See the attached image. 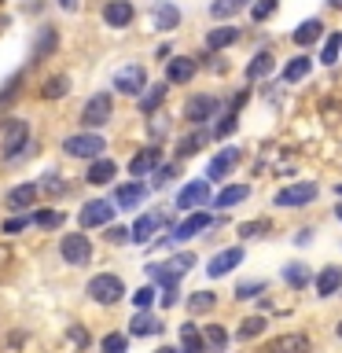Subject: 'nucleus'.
I'll list each match as a JSON object with an SVG mask.
<instances>
[{
    "label": "nucleus",
    "mask_w": 342,
    "mask_h": 353,
    "mask_svg": "<svg viewBox=\"0 0 342 353\" xmlns=\"http://www.w3.org/2000/svg\"><path fill=\"white\" fill-rule=\"evenodd\" d=\"M103 22H107V26H114V30H125L132 22V4H129V0H107V4H103Z\"/></svg>",
    "instance_id": "nucleus-15"
},
{
    "label": "nucleus",
    "mask_w": 342,
    "mask_h": 353,
    "mask_svg": "<svg viewBox=\"0 0 342 353\" xmlns=\"http://www.w3.org/2000/svg\"><path fill=\"white\" fill-rule=\"evenodd\" d=\"M114 88L121 96H140L143 88H148V74H143V66H121V70L114 74Z\"/></svg>",
    "instance_id": "nucleus-5"
},
{
    "label": "nucleus",
    "mask_w": 342,
    "mask_h": 353,
    "mask_svg": "<svg viewBox=\"0 0 342 353\" xmlns=\"http://www.w3.org/2000/svg\"><path fill=\"white\" fill-rule=\"evenodd\" d=\"M110 217H114V206L103 203V199H92V203L81 206V225L85 228H103V225H110Z\"/></svg>",
    "instance_id": "nucleus-10"
},
{
    "label": "nucleus",
    "mask_w": 342,
    "mask_h": 353,
    "mask_svg": "<svg viewBox=\"0 0 342 353\" xmlns=\"http://www.w3.org/2000/svg\"><path fill=\"white\" fill-rule=\"evenodd\" d=\"M52 48H55V30L48 26V30H41V41H37V48H33V55L44 59V55H52Z\"/></svg>",
    "instance_id": "nucleus-43"
},
{
    "label": "nucleus",
    "mask_w": 342,
    "mask_h": 353,
    "mask_svg": "<svg viewBox=\"0 0 342 353\" xmlns=\"http://www.w3.org/2000/svg\"><path fill=\"white\" fill-rule=\"evenodd\" d=\"M247 195H250V188H247V184H228L225 192H217L214 206H221V210H228V206H239Z\"/></svg>",
    "instance_id": "nucleus-25"
},
{
    "label": "nucleus",
    "mask_w": 342,
    "mask_h": 353,
    "mask_svg": "<svg viewBox=\"0 0 342 353\" xmlns=\"http://www.w3.org/2000/svg\"><path fill=\"white\" fill-rule=\"evenodd\" d=\"M81 121H85L88 129L107 125V121H110V96H107V92H96V96L81 107Z\"/></svg>",
    "instance_id": "nucleus-6"
},
{
    "label": "nucleus",
    "mask_w": 342,
    "mask_h": 353,
    "mask_svg": "<svg viewBox=\"0 0 342 353\" xmlns=\"http://www.w3.org/2000/svg\"><path fill=\"white\" fill-rule=\"evenodd\" d=\"M143 195H148V192H143V184L132 181V184H121L118 192H114V203H118V206H137Z\"/></svg>",
    "instance_id": "nucleus-29"
},
{
    "label": "nucleus",
    "mask_w": 342,
    "mask_h": 353,
    "mask_svg": "<svg viewBox=\"0 0 342 353\" xmlns=\"http://www.w3.org/2000/svg\"><path fill=\"white\" fill-rule=\"evenodd\" d=\"M192 265H195V254H177V258L162 261V265H148V276L154 283H162V287H173Z\"/></svg>",
    "instance_id": "nucleus-1"
},
{
    "label": "nucleus",
    "mask_w": 342,
    "mask_h": 353,
    "mask_svg": "<svg viewBox=\"0 0 342 353\" xmlns=\"http://www.w3.org/2000/svg\"><path fill=\"white\" fill-rule=\"evenodd\" d=\"M320 33H324L320 19H309V22H302V26L294 30V44H302V48H305V44H313V41L320 37Z\"/></svg>",
    "instance_id": "nucleus-32"
},
{
    "label": "nucleus",
    "mask_w": 342,
    "mask_h": 353,
    "mask_svg": "<svg viewBox=\"0 0 342 353\" xmlns=\"http://www.w3.org/2000/svg\"><path fill=\"white\" fill-rule=\"evenodd\" d=\"M339 52H342V37H339V33H331V37L324 41V55H320V63L335 66L339 63Z\"/></svg>",
    "instance_id": "nucleus-39"
},
{
    "label": "nucleus",
    "mask_w": 342,
    "mask_h": 353,
    "mask_svg": "<svg viewBox=\"0 0 342 353\" xmlns=\"http://www.w3.org/2000/svg\"><path fill=\"white\" fill-rule=\"evenodd\" d=\"M214 302H217V294H210V291H195L192 294V313H206V309H214Z\"/></svg>",
    "instance_id": "nucleus-42"
},
{
    "label": "nucleus",
    "mask_w": 342,
    "mask_h": 353,
    "mask_svg": "<svg viewBox=\"0 0 342 353\" xmlns=\"http://www.w3.org/2000/svg\"><path fill=\"white\" fill-rule=\"evenodd\" d=\"M26 225H30V217H15V221H8V225H4V236H15V232H22Z\"/></svg>",
    "instance_id": "nucleus-51"
},
{
    "label": "nucleus",
    "mask_w": 342,
    "mask_h": 353,
    "mask_svg": "<svg viewBox=\"0 0 342 353\" xmlns=\"http://www.w3.org/2000/svg\"><path fill=\"white\" fill-rule=\"evenodd\" d=\"M339 339H342V324H339Z\"/></svg>",
    "instance_id": "nucleus-59"
},
{
    "label": "nucleus",
    "mask_w": 342,
    "mask_h": 353,
    "mask_svg": "<svg viewBox=\"0 0 342 353\" xmlns=\"http://www.w3.org/2000/svg\"><path fill=\"white\" fill-rule=\"evenodd\" d=\"M154 353H181V350H173V346H159Z\"/></svg>",
    "instance_id": "nucleus-56"
},
{
    "label": "nucleus",
    "mask_w": 342,
    "mask_h": 353,
    "mask_svg": "<svg viewBox=\"0 0 342 353\" xmlns=\"http://www.w3.org/2000/svg\"><path fill=\"white\" fill-rule=\"evenodd\" d=\"M59 254H63L66 265H88V258H92V243H88V236L66 232V236L59 239Z\"/></svg>",
    "instance_id": "nucleus-4"
},
{
    "label": "nucleus",
    "mask_w": 342,
    "mask_h": 353,
    "mask_svg": "<svg viewBox=\"0 0 342 353\" xmlns=\"http://www.w3.org/2000/svg\"><path fill=\"white\" fill-rule=\"evenodd\" d=\"M335 217H339V221H342V203H339V206H335Z\"/></svg>",
    "instance_id": "nucleus-57"
},
{
    "label": "nucleus",
    "mask_w": 342,
    "mask_h": 353,
    "mask_svg": "<svg viewBox=\"0 0 342 353\" xmlns=\"http://www.w3.org/2000/svg\"><path fill=\"white\" fill-rule=\"evenodd\" d=\"M159 162H162V151L159 148H143L137 159L129 162V173L132 176H151L154 170H159Z\"/></svg>",
    "instance_id": "nucleus-17"
},
{
    "label": "nucleus",
    "mask_w": 342,
    "mask_h": 353,
    "mask_svg": "<svg viewBox=\"0 0 342 353\" xmlns=\"http://www.w3.org/2000/svg\"><path fill=\"white\" fill-rule=\"evenodd\" d=\"M339 195H342V184H339Z\"/></svg>",
    "instance_id": "nucleus-60"
},
{
    "label": "nucleus",
    "mask_w": 342,
    "mask_h": 353,
    "mask_svg": "<svg viewBox=\"0 0 342 353\" xmlns=\"http://www.w3.org/2000/svg\"><path fill=\"white\" fill-rule=\"evenodd\" d=\"M283 280L291 283V287H305L309 280H313V272H309L305 265H287V269H283Z\"/></svg>",
    "instance_id": "nucleus-36"
},
{
    "label": "nucleus",
    "mask_w": 342,
    "mask_h": 353,
    "mask_svg": "<svg viewBox=\"0 0 342 353\" xmlns=\"http://www.w3.org/2000/svg\"><path fill=\"white\" fill-rule=\"evenodd\" d=\"M210 225H214V217H210V214H192V217H184L181 225L173 228V236H170V239H177V243H184V239H192V236H199V232H206Z\"/></svg>",
    "instance_id": "nucleus-16"
},
{
    "label": "nucleus",
    "mask_w": 342,
    "mask_h": 353,
    "mask_svg": "<svg viewBox=\"0 0 342 353\" xmlns=\"http://www.w3.org/2000/svg\"><path fill=\"white\" fill-rule=\"evenodd\" d=\"M313 199H316V184H291V188H283V192H276L272 203L283 206V210H294V206L313 203Z\"/></svg>",
    "instance_id": "nucleus-8"
},
{
    "label": "nucleus",
    "mask_w": 342,
    "mask_h": 353,
    "mask_svg": "<svg viewBox=\"0 0 342 353\" xmlns=\"http://www.w3.org/2000/svg\"><path fill=\"white\" fill-rule=\"evenodd\" d=\"M195 70L199 66H195L192 55H177V59H170V74L165 77H170V85H188L195 77Z\"/></svg>",
    "instance_id": "nucleus-19"
},
{
    "label": "nucleus",
    "mask_w": 342,
    "mask_h": 353,
    "mask_svg": "<svg viewBox=\"0 0 342 353\" xmlns=\"http://www.w3.org/2000/svg\"><path fill=\"white\" fill-rule=\"evenodd\" d=\"M26 148H30V125H26V121H11L8 132H4V148H0V151H4V159H19Z\"/></svg>",
    "instance_id": "nucleus-7"
},
{
    "label": "nucleus",
    "mask_w": 342,
    "mask_h": 353,
    "mask_svg": "<svg viewBox=\"0 0 342 353\" xmlns=\"http://www.w3.org/2000/svg\"><path fill=\"white\" fill-rule=\"evenodd\" d=\"M159 225H162V217H159V214H143L137 225L129 228V239H132V243H148V239H151V232L159 228Z\"/></svg>",
    "instance_id": "nucleus-24"
},
{
    "label": "nucleus",
    "mask_w": 342,
    "mask_h": 353,
    "mask_svg": "<svg viewBox=\"0 0 342 353\" xmlns=\"http://www.w3.org/2000/svg\"><path fill=\"white\" fill-rule=\"evenodd\" d=\"M261 353H309V335H298V331H291V335H276L272 342H265Z\"/></svg>",
    "instance_id": "nucleus-11"
},
{
    "label": "nucleus",
    "mask_w": 342,
    "mask_h": 353,
    "mask_svg": "<svg viewBox=\"0 0 342 353\" xmlns=\"http://www.w3.org/2000/svg\"><path fill=\"white\" fill-rule=\"evenodd\" d=\"M309 70H313V59H309V55L302 52L298 59H291V63H287L283 77H287V81H302V77H309Z\"/></svg>",
    "instance_id": "nucleus-30"
},
{
    "label": "nucleus",
    "mask_w": 342,
    "mask_h": 353,
    "mask_svg": "<svg viewBox=\"0 0 342 353\" xmlns=\"http://www.w3.org/2000/svg\"><path fill=\"white\" fill-rule=\"evenodd\" d=\"M114 173H118V165L110 162V159H92V165H88V173H85V181H88V184H110V181H114Z\"/></svg>",
    "instance_id": "nucleus-22"
},
{
    "label": "nucleus",
    "mask_w": 342,
    "mask_h": 353,
    "mask_svg": "<svg viewBox=\"0 0 342 353\" xmlns=\"http://www.w3.org/2000/svg\"><path fill=\"white\" fill-rule=\"evenodd\" d=\"M236 125H239V121H236V114H225V121H221V125L214 129V137H228V132L236 129Z\"/></svg>",
    "instance_id": "nucleus-49"
},
{
    "label": "nucleus",
    "mask_w": 342,
    "mask_h": 353,
    "mask_svg": "<svg viewBox=\"0 0 342 353\" xmlns=\"http://www.w3.org/2000/svg\"><path fill=\"white\" fill-rule=\"evenodd\" d=\"M210 140H214V132H210V129H199V132H192V137H184V140H181L177 154H181V159H188V154H195V151L203 148V143H210Z\"/></svg>",
    "instance_id": "nucleus-28"
},
{
    "label": "nucleus",
    "mask_w": 342,
    "mask_h": 353,
    "mask_svg": "<svg viewBox=\"0 0 342 353\" xmlns=\"http://www.w3.org/2000/svg\"><path fill=\"white\" fill-rule=\"evenodd\" d=\"M37 192H41L37 184H19V188H11V192H8V206H11V210H26V206L37 203Z\"/></svg>",
    "instance_id": "nucleus-23"
},
{
    "label": "nucleus",
    "mask_w": 342,
    "mask_h": 353,
    "mask_svg": "<svg viewBox=\"0 0 342 353\" xmlns=\"http://www.w3.org/2000/svg\"><path fill=\"white\" fill-rule=\"evenodd\" d=\"M66 92H70V77H66V74H55V77L44 81V99H59Z\"/></svg>",
    "instance_id": "nucleus-34"
},
{
    "label": "nucleus",
    "mask_w": 342,
    "mask_h": 353,
    "mask_svg": "<svg viewBox=\"0 0 342 353\" xmlns=\"http://www.w3.org/2000/svg\"><path fill=\"white\" fill-rule=\"evenodd\" d=\"M217 96H192V99H188V103H184V118L188 121H195V125H203V121H210V118H214L217 114Z\"/></svg>",
    "instance_id": "nucleus-9"
},
{
    "label": "nucleus",
    "mask_w": 342,
    "mask_h": 353,
    "mask_svg": "<svg viewBox=\"0 0 342 353\" xmlns=\"http://www.w3.org/2000/svg\"><path fill=\"white\" fill-rule=\"evenodd\" d=\"M247 4H250V0H214V4H210V15H214V19H228V15H236V11H243Z\"/></svg>",
    "instance_id": "nucleus-33"
},
{
    "label": "nucleus",
    "mask_w": 342,
    "mask_h": 353,
    "mask_svg": "<svg viewBox=\"0 0 342 353\" xmlns=\"http://www.w3.org/2000/svg\"><path fill=\"white\" fill-rule=\"evenodd\" d=\"M44 192H52V195H63V192H66V181H59L55 173H48V176H44Z\"/></svg>",
    "instance_id": "nucleus-47"
},
{
    "label": "nucleus",
    "mask_w": 342,
    "mask_h": 353,
    "mask_svg": "<svg viewBox=\"0 0 342 353\" xmlns=\"http://www.w3.org/2000/svg\"><path fill=\"white\" fill-rule=\"evenodd\" d=\"M265 291V280H250V283H239L236 287V298L243 302V298H254V294H261Z\"/></svg>",
    "instance_id": "nucleus-46"
},
{
    "label": "nucleus",
    "mask_w": 342,
    "mask_h": 353,
    "mask_svg": "<svg viewBox=\"0 0 342 353\" xmlns=\"http://www.w3.org/2000/svg\"><path fill=\"white\" fill-rule=\"evenodd\" d=\"M151 22H154V30H177L181 11H177V4H170V0H159V4L151 8Z\"/></svg>",
    "instance_id": "nucleus-18"
},
{
    "label": "nucleus",
    "mask_w": 342,
    "mask_h": 353,
    "mask_svg": "<svg viewBox=\"0 0 342 353\" xmlns=\"http://www.w3.org/2000/svg\"><path fill=\"white\" fill-rule=\"evenodd\" d=\"M236 265H243V247H228V250L214 254V261L206 265V272L214 276V280H221V276H228Z\"/></svg>",
    "instance_id": "nucleus-13"
},
{
    "label": "nucleus",
    "mask_w": 342,
    "mask_h": 353,
    "mask_svg": "<svg viewBox=\"0 0 342 353\" xmlns=\"http://www.w3.org/2000/svg\"><path fill=\"white\" fill-rule=\"evenodd\" d=\"M162 305H177V283H173V287H165V294H162Z\"/></svg>",
    "instance_id": "nucleus-54"
},
{
    "label": "nucleus",
    "mask_w": 342,
    "mask_h": 353,
    "mask_svg": "<svg viewBox=\"0 0 342 353\" xmlns=\"http://www.w3.org/2000/svg\"><path fill=\"white\" fill-rule=\"evenodd\" d=\"M210 203V181H192L181 188V195H177V206L181 210H195V206H206Z\"/></svg>",
    "instance_id": "nucleus-12"
},
{
    "label": "nucleus",
    "mask_w": 342,
    "mask_h": 353,
    "mask_svg": "<svg viewBox=\"0 0 342 353\" xmlns=\"http://www.w3.org/2000/svg\"><path fill=\"white\" fill-rule=\"evenodd\" d=\"M170 176H173V165H159V170H154V184H170Z\"/></svg>",
    "instance_id": "nucleus-52"
},
{
    "label": "nucleus",
    "mask_w": 342,
    "mask_h": 353,
    "mask_svg": "<svg viewBox=\"0 0 342 353\" xmlns=\"http://www.w3.org/2000/svg\"><path fill=\"white\" fill-rule=\"evenodd\" d=\"M269 232H272V225H269V221H247V225H239V236L243 239H254V236H269Z\"/></svg>",
    "instance_id": "nucleus-41"
},
{
    "label": "nucleus",
    "mask_w": 342,
    "mask_h": 353,
    "mask_svg": "<svg viewBox=\"0 0 342 353\" xmlns=\"http://www.w3.org/2000/svg\"><path fill=\"white\" fill-rule=\"evenodd\" d=\"M70 342L77 350H85L88 346V335H85V327H77V324H70Z\"/></svg>",
    "instance_id": "nucleus-48"
},
{
    "label": "nucleus",
    "mask_w": 342,
    "mask_h": 353,
    "mask_svg": "<svg viewBox=\"0 0 342 353\" xmlns=\"http://www.w3.org/2000/svg\"><path fill=\"white\" fill-rule=\"evenodd\" d=\"M236 162H239V148H221L214 159H210V181H221V176H228L232 170H236Z\"/></svg>",
    "instance_id": "nucleus-14"
},
{
    "label": "nucleus",
    "mask_w": 342,
    "mask_h": 353,
    "mask_svg": "<svg viewBox=\"0 0 342 353\" xmlns=\"http://www.w3.org/2000/svg\"><path fill=\"white\" fill-rule=\"evenodd\" d=\"M154 331H162V320L154 313H137L129 324V335H154Z\"/></svg>",
    "instance_id": "nucleus-27"
},
{
    "label": "nucleus",
    "mask_w": 342,
    "mask_h": 353,
    "mask_svg": "<svg viewBox=\"0 0 342 353\" xmlns=\"http://www.w3.org/2000/svg\"><path fill=\"white\" fill-rule=\"evenodd\" d=\"M103 137L99 132H74V137H66L63 151L70 154V159H99L103 154Z\"/></svg>",
    "instance_id": "nucleus-3"
},
{
    "label": "nucleus",
    "mask_w": 342,
    "mask_h": 353,
    "mask_svg": "<svg viewBox=\"0 0 342 353\" xmlns=\"http://www.w3.org/2000/svg\"><path fill=\"white\" fill-rule=\"evenodd\" d=\"M328 4H331V8H342V0H328Z\"/></svg>",
    "instance_id": "nucleus-58"
},
{
    "label": "nucleus",
    "mask_w": 342,
    "mask_h": 353,
    "mask_svg": "<svg viewBox=\"0 0 342 353\" xmlns=\"http://www.w3.org/2000/svg\"><path fill=\"white\" fill-rule=\"evenodd\" d=\"M265 331V316H247L239 324V342H247V339H258Z\"/></svg>",
    "instance_id": "nucleus-37"
},
{
    "label": "nucleus",
    "mask_w": 342,
    "mask_h": 353,
    "mask_svg": "<svg viewBox=\"0 0 342 353\" xmlns=\"http://www.w3.org/2000/svg\"><path fill=\"white\" fill-rule=\"evenodd\" d=\"M99 353H129V339L121 331H110L103 339V346H99Z\"/></svg>",
    "instance_id": "nucleus-38"
},
{
    "label": "nucleus",
    "mask_w": 342,
    "mask_h": 353,
    "mask_svg": "<svg viewBox=\"0 0 342 353\" xmlns=\"http://www.w3.org/2000/svg\"><path fill=\"white\" fill-rule=\"evenodd\" d=\"M181 353H206V342L195 324H181Z\"/></svg>",
    "instance_id": "nucleus-26"
},
{
    "label": "nucleus",
    "mask_w": 342,
    "mask_h": 353,
    "mask_svg": "<svg viewBox=\"0 0 342 353\" xmlns=\"http://www.w3.org/2000/svg\"><path fill=\"white\" fill-rule=\"evenodd\" d=\"M30 221H37L41 228H55V225H59V214H33Z\"/></svg>",
    "instance_id": "nucleus-50"
},
{
    "label": "nucleus",
    "mask_w": 342,
    "mask_h": 353,
    "mask_svg": "<svg viewBox=\"0 0 342 353\" xmlns=\"http://www.w3.org/2000/svg\"><path fill=\"white\" fill-rule=\"evenodd\" d=\"M107 239H110V243H125V239H129V228H110Z\"/></svg>",
    "instance_id": "nucleus-53"
},
{
    "label": "nucleus",
    "mask_w": 342,
    "mask_h": 353,
    "mask_svg": "<svg viewBox=\"0 0 342 353\" xmlns=\"http://www.w3.org/2000/svg\"><path fill=\"white\" fill-rule=\"evenodd\" d=\"M276 11V0H254L250 4V15H254V22H265Z\"/></svg>",
    "instance_id": "nucleus-44"
},
{
    "label": "nucleus",
    "mask_w": 342,
    "mask_h": 353,
    "mask_svg": "<svg viewBox=\"0 0 342 353\" xmlns=\"http://www.w3.org/2000/svg\"><path fill=\"white\" fill-rule=\"evenodd\" d=\"M265 74H272V52H258L250 59V66H247V77L250 81H258V77H265Z\"/></svg>",
    "instance_id": "nucleus-31"
},
{
    "label": "nucleus",
    "mask_w": 342,
    "mask_h": 353,
    "mask_svg": "<svg viewBox=\"0 0 342 353\" xmlns=\"http://www.w3.org/2000/svg\"><path fill=\"white\" fill-rule=\"evenodd\" d=\"M132 302H137V309H140V313H148V309L154 305V287H140V291L132 294Z\"/></svg>",
    "instance_id": "nucleus-45"
},
{
    "label": "nucleus",
    "mask_w": 342,
    "mask_h": 353,
    "mask_svg": "<svg viewBox=\"0 0 342 353\" xmlns=\"http://www.w3.org/2000/svg\"><path fill=\"white\" fill-rule=\"evenodd\" d=\"M339 287H342V269L339 265H328V269L316 276V294L331 298V294H339Z\"/></svg>",
    "instance_id": "nucleus-21"
},
{
    "label": "nucleus",
    "mask_w": 342,
    "mask_h": 353,
    "mask_svg": "<svg viewBox=\"0 0 342 353\" xmlns=\"http://www.w3.org/2000/svg\"><path fill=\"white\" fill-rule=\"evenodd\" d=\"M59 8H66V11H74V8H77V0H59Z\"/></svg>",
    "instance_id": "nucleus-55"
},
{
    "label": "nucleus",
    "mask_w": 342,
    "mask_h": 353,
    "mask_svg": "<svg viewBox=\"0 0 342 353\" xmlns=\"http://www.w3.org/2000/svg\"><path fill=\"white\" fill-rule=\"evenodd\" d=\"M165 99V85H154V88H148V92L140 96V110L143 114H154V107H159Z\"/></svg>",
    "instance_id": "nucleus-35"
},
{
    "label": "nucleus",
    "mask_w": 342,
    "mask_h": 353,
    "mask_svg": "<svg viewBox=\"0 0 342 353\" xmlns=\"http://www.w3.org/2000/svg\"><path fill=\"white\" fill-rule=\"evenodd\" d=\"M88 298H92V302H99V305H114L121 294H125V283L118 280V276H110V272H99V276H92V280H88Z\"/></svg>",
    "instance_id": "nucleus-2"
},
{
    "label": "nucleus",
    "mask_w": 342,
    "mask_h": 353,
    "mask_svg": "<svg viewBox=\"0 0 342 353\" xmlns=\"http://www.w3.org/2000/svg\"><path fill=\"white\" fill-rule=\"evenodd\" d=\"M239 37H243V30H236V26H217V30L206 33V44H210V52H221V48H232Z\"/></svg>",
    "instance_id": "nucleus-20"
},
{
    "label": "nucleus",
    "mask_w": 342,
    "mask_h": 353,
    "mask_svg": "<svg viewBox=\"0 0 342 353\" xmlns=\"http://www.w3.org/2000/svg\"><path fill=\"white\" fill-rule=\"evenodd\" d=\"M203 342H206V346L214 350V353H221V350L228 346V335H225V331H221L217 324H210V327H206V335H203Z\"/></svg>",
    "instance_id": "nucleus-40"
}]
</instances>
